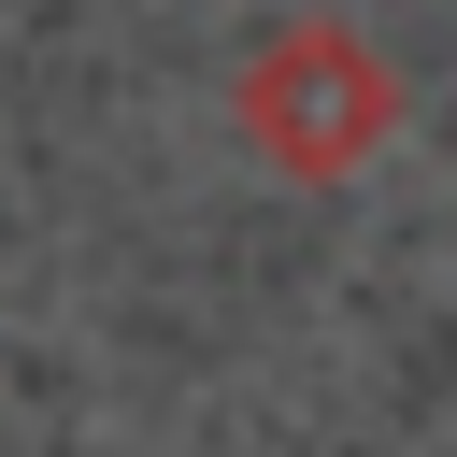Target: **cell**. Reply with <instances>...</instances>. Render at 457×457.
Masks as SVG:
<instances>
[{"label":"cell","instance_id":"1","mask_svg":"<svg viewBox=\"0 0 457 457\" xmlns=\"http://www.w3.org/2000/svg\"><path fill=\"white\" fill-rule=\"evenodd\" d=\"M243 114H257V143L286 157V171H343V157H371L386 143V71H371V43H343V29H286L271 57H257V86H243Z\"/></svg>","mask_w":457,"mask_h":457}]
</instances>
